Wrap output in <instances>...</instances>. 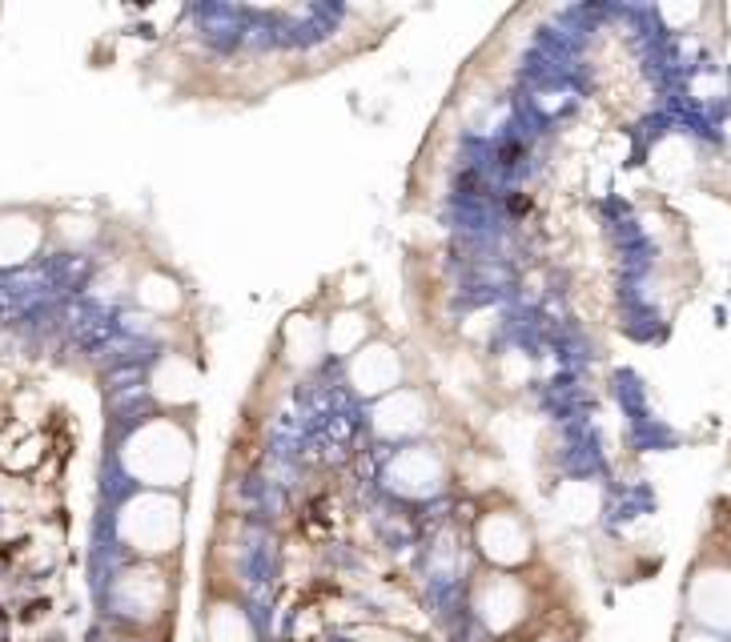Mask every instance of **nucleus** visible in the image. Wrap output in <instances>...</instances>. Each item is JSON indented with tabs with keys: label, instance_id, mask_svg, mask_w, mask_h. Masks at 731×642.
Wrapping results in <instances>:
<instances>
[{
	"label": "nucleus",
	"instance_id": "1",
	"mask_svg": "<svg viewBox=\"0 0 731 642\" xmlns=\"http://www.w3.org/2000/svg\"><path fill=\"white\" fill-rule=\"evenodd\" d=\"M511 213H531V197H522V193H515V197H511Z\"/></svg>",
	"mask_w": 731,
	"mask_h": 642
},
{
	"label": "nucleus",
	"instance_id": "2",
	"mask_svg": "<svg viewBox=\"0 0 731 642\" xmlns=\"http://www.w3.org/2000/svg\"><path fill=\"white\" fill-rule=\"evenodd\" d=\"M515 157H519V145H506L502 149V165H515Z\"/></svg>",
	"mask_w": 731,
	"mask_h": 642
}]
</instances>
